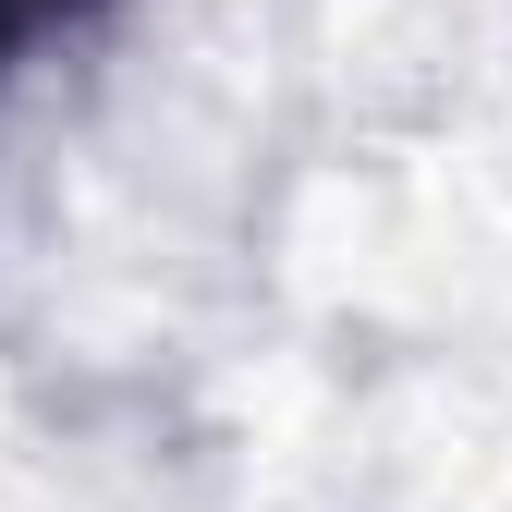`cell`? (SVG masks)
Masks as SVG:
<instances>
[{
	"instance_id": "1",
	"label": "cell",
	"mask_w": 512,
	"mask_h": 512,
	"mask_svg": "<svg viewBox=\"0 0 512 512\" xmlns=\"http://www.w3.org/2000/svg\"><path fill=\"white\" fill-rule=\"evenodd\" d=\"M0 25H25V0H0Z\"/></svg>"
}]
</instances>
